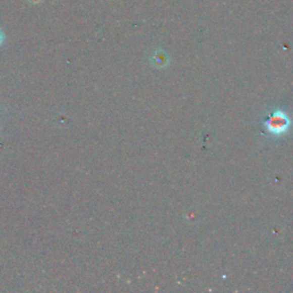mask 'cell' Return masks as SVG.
Masks as SVG:
<instances>
[{"instance_id": "1", "label": "cell", "mask_w": 293, "mask_h": 293, "mask_svg": "<svg viewBox=\"0 0 293 293\" xmlns=\"http://www.w3.org/2000/svg\"><path fill=\"white\" fill-rule=\"evenodd\" d=\"M293 120L286 110L281 107H275L269 111L267 117L262 120L261 125L267 135L270 137H282L291 130Z\"/></svg>"}, {"instance_id": "2", "label": "cell", "mask_w": 293, "mask_h": 293, "mask_svg": "<svg viewBox=\"0 0 293 293\" xmlns=\"http://www.w3.org/2000/svg\"><path fill=\"white\" fill-rule=\"evenodd\" d=\"M153 61L155 63V66H157V67L166 66V63H167L166 54H163L162 52H158V53H156V54L154 55Z\"/></svg>"}, {"instance_id": "3", "label": "cell", "mask_w": 293, "mask_h": 293, "mask_svg": "<svg viewBox=\"0 0 293 293\" xmlns=\"http://www.w3.org/2000/svg\"><path fill=\"white\" fill-rule=\"evenodd\" d=\"M4 39H5V37H4V33H3L2 30H0V45H2L4 42Z\"/></svg>"}]
</instances>
